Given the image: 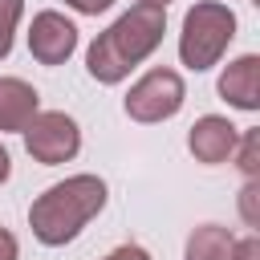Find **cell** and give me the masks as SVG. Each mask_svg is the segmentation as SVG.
<instances>
[{
  "instance_id": "1",
  "label": "cell",
  "mask_w": 260,
  "mask_h": 260,
  "mask_svg": "<svg viewBox=\"0 0 260 260\" xmlns=\"http://www.w3.org/2000/svg\"><path fill=\"white\" fill-rule=\"evenodd\" d=\"M162 32H167V8H154V4H134L130 12H122L85 53V69L93 81L102 85H118L134 65H142L158 45H162Z\"/></svg>"
},
{
  "instance_id": "2",
  "label": "cell",
  "mask_w": 260,
  "mask_h": 260,
  "mask_svg": "<svg viewBox=\"0 0 260 260\" xmlns=\"http://www.w3.org/2000/svg\"><path fill=\"white\" fill-rule=\"evenodd\" d=\"M102 207H106V183L98 175H69L32 199L28 228L45 248H61V244L77 240V232Z\"/></svg>"
},
{
  "instance_id": "3",
  "label": "cell",
  "mask_w": 260,
  "mask_h": 260,
  "mask_svg": "<svg viewBox=\"0 0 260 260\" xmlns=\"http://www.w3.org/2000/svg\"><path fill=\"white\" fill-rule=\"evenodd\" d=\"M232 37H236V12H232L228 4H219V0H199V4H191L187 16H183L179 57H183L187 69L203 73V69H211V65L228 53Z\"/></svg>"
},
{
  "instance_id": "4",
  "label": "cell",
  "mask_w": 260,
  "mask_h": 260,
  "mask_svg": "<svg viewBox=\"0 0 260 260\" xmlns=\"http://www.w3.org/2000/svg\"><path fill=\"white\" fill-rule=\"evenodd\" d=\"M183 102H187V85H183V77L175 73V69H150V73H142L134 85H130V93H126V114L134 118V122H167V118H175L179 110H183Z\"/></svg>"
},
{
  "instance_id": "5",
  "label": "cell",
  "mask_w": 260,
  "mask_h": 260,
  "mask_svg": "<svg viewBox=\"0 0 260 260\" xmlns=\"http://www.w3.org/2000/svg\"><path fill=\"white\" fill-rule=\"evenodd\" d=\"M20 134H24V150L45 167L69 162L81 150V130L65 110H37V118Z\"/></svg>"
},
{
  "instance_id": "6",
  "label": "cell",
  "mask_w": 260,
  "mask_h": 260,
  "mask_svg": "<svg viewBox=\"0 0 260 260\" xmlns=\"http://www.w3.org/2000/svg\"><path fill=\"white\" fill-rule=\"evenodd\" d=\"M77 49V24L53 8L37 12L32 16V28H28V53L41 61V65H65Z\"/></svg>"
},
{
  "instance_id": "7",
  "label": "cell",
  "mask_w": 260,
  "mask_h": 260,
  "mask_svg": "<svg viewBox=\"0 0 260 260\" xmlns=\"http://www.w3.org/2000/svg\"><path fill=\"white\" fill-rule=\"evenodd\" d=\"M236 142H240V126H232V122L219 118V114H203V118H195V126H191V134H187L191 154H195L199 162H207V167L228 162L232 150H236Z\"/></svg>"
},
{
  "instance_id": "8",
  "label": "cell",
  "mask_w": 260,
  "mask_h": 260,
  "mask_svg": "<svg viewBox=\"0 0 260 260\" xmlns=\"http://www.w3.org/2000/svg\"><path fill=\"white\" fill-rule=\"evenodd\" d=\"M219 98L236 110H260V57L256 53H244L236 61L223 65L219 73Z\"/></svg>"
},
{
  "instance_id": "9",
  "label": "cell",
  "mask_w": 260,
  "mask_h": 260,
  "mask_svg": "<svg viewBox=\"0 0 260 260\" xmlns=\"http://www.w3.org/2000/svg\"><path fill=\"white\" fill-rule=\"evenodd\" d=\"M37 106H41V93L20 81V77H0V134H20L32 118H37Z\"/></svg>"
},
{
  "instance_id": "10",
  "label": "cell",
  "mask_w": 260,
  "mask_h": 260,
  "mask_svg": "<svg viewBox=\"0 0 260 260\" xmlns=\"http://www.w3.org/2000/svg\"><path fill=\"white\" fill-rule=\"evenodd\" d=\"M232 244H236V236L228 228L203 223L187 240V260H232Z\"/></svg>"
},
{
  "instance_id": "11",
  "label": "cell",
  "mask_w": 260,
  "mask_h": 260,
  "mask_svg": "<svg viewBox=\"0 0 260 260\" xmlns=\"http://www.w3.org/2000/svg\"><path fill=\"white\" fill-rule=\"evenodd\" d=\"M232 154H236V167L244 171V179H256L260 175V134L256 130H244Z\"/></svg>"
},
{
  "instance_id": "12",
  "label": "cell",
  "mask_w": 260,
  "mask_h": 260,
  "mask_svg": "<svg viewBox=\"0 0 260 260\" xmlns=\"http://www.w3.org/2000/svg\"><path fill=\"white\" fill-rule=\"evenodd\" d=\"M20 12H24V0H0V61L12 53V32Z\"/></svg>"
},
{
  "instance_id": "13",
  "label": "cell",
  "mask_w": 260,
  "mask_h": 260,
  "mask_svg": "<svg viewBox=\"0 0 260 260\" xmlns=\"http://www.w3.org/2000/svg\"><path fill=\"white\" fill-rule=\"evenodd\" d=\"M256 195H260V183L248 179L244 191H240V211H244V223L248 228H260V219H256Z\"/></svg>"
},
{
  "instance_id": "14",
  "label": "cell",
  "mask_w": 260,
  "mask_h": 260,
  "mask_svg": "<svg viewBox=\"0 0 260 260\" xmlns=\"http://www.w3.org/2000/svg\"><path fill=\"white\" fill-rule=\"evenodd\" d=\"M232 260H260V240L256 236H244L232 244Z\"/></svg>"
},
{
  "instance_id": "15",
  "label": "cell",
  "mask_w": 260,
  "mask_h": 260,
  "mask_svg": "<svg viewBox=\"0 0 260 260\" xmlns=\"http://www.w3.org/2000/svg\"><path fill=\"white\" fill-rule=\"evenodd\" d=\"M73 12H81V16H98V12H106L114 0H65Z\"/></svg>"
},
{
  "instance_id": "16",
  "label": "cell",
  "mask_w": 260,
  "mask_h": 260,
  "mask_svg": "<svg viewBox=\"0 0 260 260\" xmlns=\"http://www.w3.org/2000/svg\"><path fill=\"white\" fill-rule=\"evenodd\" d=\"M102 260H150V252L138 248V244H122V248H114V252L102 256Z\"/></svg>"
},
{
  "instance_id": "17",
  "label": "cell",
  "mask_w": 260,
  "mask_h": 260,
  "mask_svg": "<svg viewBox=\"0 0 260 260\" xmlns=\"http://www.w3.org/2000/svg\"><path fill=\"white\" fill-rule=\"evenodd\" d=\"M20 256V244H16V236L8 232V228H0V260H16Z\"/></svg>"
},
{
  "instance_id": "18",
  "label": "cell",
  "mask_w": 260,
  "mask_h": 260,
  "mask_svg": "<svg viewBox=\"0 0 260 260\" xmlns=\"http://www.w3.org/2000/svg\"><path fill=\"white\" fill-rule=\"evenodd\" d=\"M8 175H12V154L0 146V183H8Z\"/></svg>"
},
{
  "instance_id": "19",
  "label": "cell",
  "mask_w": 260,
  "mask_h": 260,
  "mask_svg": "<svg viewBox=\"0 0 260 260\" xmlns=\"http://www.w3.org/2000/svg\"><path fill=\"white\" fill-rule=\"evenodd\" d=\"M142 4H154V8H167L171 0H142Z\"/></svg>"
}]
</instances>
